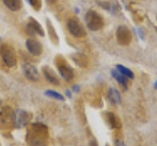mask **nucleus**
<instances>
[{"label":"nucleus","instance_id":"13","mask_svg":"<svg viewBox=\"0 0 157 146\" xmlns=\"http://www.w3.org/2000/svg\"><path fill=\"white\" fill-rule=\"evenodd\" d=\"M103 115H104L106 123L109 125V126L111 129H119V128H121V122H120L119 119H118V117L115 114L111 113V112H105Z\"/></svg>","mask_w":157,"mask_h":146},{"label":"nucleus","instance_id":"29","mask_svg":"<svg viewBox=\"0 0 157 146\" xmlns=\"http://www.w3.org/2000/svg\"><path fill=\"white\" fill-rule=\"evenodd\" d=\"M106 146H108V145H106Z\"/></svg>","mask_w":157,"mask_h":146},{"label":"nucleus","instance_id":"8","mask_svg":"<svg viewBox=\"0 0 157 146\" xmlns=\"http://www.w3.org/2000/svg\"><path fill=\"white\" fill-rule=\"evenodd\" d=\"M26 46H27V49L29 50V52L34 56L41 55L43 52L42 44L38 40L34 39V38H29V39H27Z\"/></svg>","mask_w":157,"mask_h":146},{"label":"nucleus","instance_id":"9","mask_svg":"<svg viewBox=\"0 0 157 146\" xmlns=\"http://www.w3.org/2000/svg\"><path fill=\"white\" fill-rule=\"evenodd\" d=\"M33 119V115L29 112L25 110H19L17 113H15V121L16 125L19 126H26Z\"/></svg>","mask_w":157,"mask_h":146},{"label":"nucleus","instance_id":"19","mask_svg":"<svg viewBox=\"0 0 157 146\" xmlns=\"http://www.w3.org/2000/svg\"><path fill=\"white\" fill-rule=\"evenodd\" d=\"M116 69L119 71L122 75H124L126 77H128L129 80H132V79H134L135 77V75H134V73H132L129 68H127L125 66H123V65H117L116 66Z\"/></svg>","mask_w":157,"mask_h":146},{"label":"nucleus","instance_id":"15","mask_svg":"<svg viewBox=\"0 0 157 146\" xmlns=\"http://www.w3.org/2000/svg\"><path fill=\"white\" fill-rule=\"evenodd\" d=\"M111 75H112V77H114V79L119 82V84L124 87V88H127V86H128V77H126L124 75H122L121 73L118 71L117 69L115 70V69H113L112 71H111Z\"/></svg>","mask_w":157,"mask_h":146},{"label":"nucleus","instance_id":"12","mask_svg":"<svg viewBox=\"0 0 157 146\" xmlns=\"http://www.w3.org/2000/svg\"><path fill=\"white\" fill-rule=\"evenodd\" d=\"M27 28L31 33H36V35L40 36H44V31H43L42 27L40 26V24H39L36 19H33V17L29 18Z\"/></svg>","mask_w":157,"mask_h":146},{"label":"nucleus","instance_id":"14","mask_svg":"<svg viewBox=\"0 0 157 146\" xmlns=\"http://www.w3.org/2000/svg\"><path fill=\"white\" fill-rule=\"evenodd\" d=\"M46 28L49 35V38H50L51 42L54 45H58L59 44V36L56 32V30L54 26L52 25V23L50 22L49 19H46Z\"/></svg>","mask_w":157,"mask_h":146},{"label":"nucleus","instance_id":"11","mask_svg":"<svg viewBox=\"0 0 157 146\" xmlns=\"http://www.w3.org/2000/svg\"><path fill=\"white\" fill-rule=\"evenodd\" d=\"M42 73H43L44 77H45V79L50 82V84H52L54 85L60 84V79H59L58 75L49 66H43Z\"/></svg>","mask_w":157,"mask_h":146},{"label":"nucleus","instance_id":"27","mask_svg":"<svg viewBox=\"0 0 157 146\" xmlns=\"http://www.w3.org/2000/svg\"><path fill=\"white\" fill-rule=\"evenodd\" d=\"M155 87H156V88H157V81H156V84H155Z\"/></svg>","mask_w":157,"mask_h":146},{"label":"nucleus","instance_id":"22","mask_svg":"<svg viewBox=\"0 0 157 146\" xmlns=\"http://www.w3.org/2000/svg\"><path fill=\"white\" fill-rule=\"evenodd\" d=\"M116 146H126V145H125L124 142H123V141H121V140H117V141H116Z\"/></svg>","mask_w":157,"mask_h":146},{"label":"nucleus","instance_id":"10","mask_svg":"<svg viewBox=\"0 0 157 146\" xmlns=\"http://www.w3.org/2000/svg\"><path fill=\"white\" fill-rule=\"evenodd\" d=\"M23 72L25 76L28 80H33V81H36L39 80V75H38V71L36 67L32 65L31 63H24L23 64Z\"/></svg>","mask_w":157,"mask_h":146},{"label":"nucleus","instance_id":"5","mask_svg":"<svg viewBox=\"0 0 157 146\" xmlns=\"http://www.w3.org/2000/svg\"><path fill=\"white\" fill-rule=\"evenodd\" d=\"M67 28H68L69 32L75 37L82 38V37H85L86 35L85 28H83L82 24L80 22V20H78V18L69 19L67 22Z\"/></svg>","mask_w":157,"mask_h":146},{"label":"nucleus","instance_id":"7","mask_svg":"<svg viewBox=\"0 0 157 146\" xmlns=\"http://www.w3.org/2000/svg\"><path fill=\"white\" fill-rule=\"evenodd\" d=\"M117 41L121 45H129L132 42V36L131 31L125 26H120L116 31Z\"/></svg>","mask_w":157,"mask_h":146},{"label":"nucleus","instance_id":"24","mask_svg":"<svg viewBox=\"0 0 157 146\" xmlns=\"http://www.w3.org/2000/svg\"><path fill=\"white\" fill-rule=\"evenodd\" d=\"M45 1H46L48 4H50V5H52V4H54V3H56V2H57V0H45Z\"/></svg>","mask_w":157,"mask_h":146},{"label":"nucleus","instance_id":"3","mask_svg":"<svg viewBox=\"0 0 157 146\" xmlns=\"http://www.w3.org/2000/svg\"><path fill=\"white\" fill-rule=\"evenodd\" d=\"M86 24L90 31H99L104 26V20L100 14L93 10H88L86 14Z\"/></svg>","mask_w":157,"mask_h":146},{"label":"nucleus","instance_id":"20","mask_svg":"<svg viewBox=\"0 0 157 146\" xmlns=\"http://www.w3.org/2000/svg\"><path fill=\"white\" fill-rule=\"evenodd\" d=\"M44 94L46 96L50 97V98H53V99H56V100H59V101H65V97H64L62 94H60L59 92L55 91V90H51V89H48L44 92Z\"/></svg>","mask_w":157,"mask_h":146},{"label":"nucleus","instance_id":"25","mask_svg":"<svg viewBox=\"0 0 157 146\" xmlns=\"http://www.w3.org/2000/svg\"><path fill=\"white\" fill-rule=\"evenodd\" d=\"M78 90H80V87H78V85L74 86V91H78Z\"/></svg>","mask_w":157,"mask_h":146},{"label":"nucleus","instance_id":"16","mask_svg":"<svg viewBox=\"0 0 157 146\" xmlns=\"http://www.w3.org/2000/svg\"><path fill=\"white\" fill-rule=\"evenodd\" d=\"M3 3L11 11H18L22 8V0H3Z\"/></svg>","mask_w":157,"mask_h":146},{"label":"nucleus","instance_id":"4","mask_svg":"<svg viewBox=\"0 0 157 146\" xmlns=\"http://www.w3.org/2000/svg\"><path fill=\"white\" fill-rule=\"evenodd\" d=\"M14 124H16L15 113L9 107H5L0 111V129H9L12 128Z\"/></svg>","mask_w":157,"mask_h":146},{"label":"nucleus","instance_id":"18","mask_svg":"<svg viewBox=\"0 0 157 146\" xmlns=\"http://www.w3.org/2000/svg\"><path fill=\"white\" fill-rule=\"evenodd\" d=\"M72 59L77 65H78L80 67H86L87 66V58L83 54H80V53L73 54Z\"/></svg>","mask_w":157,"mask_h":146},{"label":"nucleus","instance_id":"1","mask_svg":"<svg viewBox=\"0 0 157 146\" xmlns=\"http://www.w3.org/2000/svg\"><path fill=\"white\" fill-rule=\"evenodd\" d=\"M26 138L29 146H47L49 138L47 126L40 123L29 125Z\"/></svg>","mask_w":157,"mask_h":146},{"label":"nucleus","instance_id":"2","mask_svg":"<svg viewBox=\"0 0 157 146\" xmlns=\"http://www.w3.org/2000/svg\"><path fill=\"white\" fill-rule=\"evenodd\" d=\"M0 56L4 64L9 68H13L17 65V54L16 51L10 44L4 43L0 46Z\"/></svg>","mask_w":157,"mask_h":146},{"label":"nucleus","instance_id":"17","mask_svg":"<svg viewBox=\"0 0 157 146\" xmlns=\"http://www.w3.org/2000/svg\"><path fill=\"white\" fill-rule=\"evenodd\" d=\"M108 98L113 104H119L121 102V94L116 88H110L108 90Z\"/></svg>","mask_w":157,"mask_h":146},{"label":"nucleus","instance_id":"23","mask_svg":"<svg viewBox=\"0 0 157 146\" xmlns=\"http://www.w3.org/2000/svg\"><path fill=\"white\" fill-rule=\"evenodd\" d=\"M90 146H98V144H97V142H96V140H91L90 141Z\"/></svg>","mask_w":157,"mask_h":146},{"label":"nucleus","instance_id":"6","mask_svg":"<svg viewBox=\"0 0 157 146\" xmlns=\"http://www.w3.org/2000/svg\"><path fill=\"white\" fill-rule=\"evenodd\" d=\"M57 58L60 60V62H58L56 60V65H57V68H58L59 74H60V76L66 81H71L74 79V71H73V69L69 65L66 64V61L64 60L61 56H58Z\"/></svg>","mask_w":157,"mask_h":146},{"label":"nucleus","instance_id":"26","mask_svg":"<svg viewBox=\"0 0 157 146\" xmlns=\"http://www.w3.org/2000/svg\"><path fill=\"white\" fill-rule=\"evenodd\" d=\"M66 93H67V96H69V97H71V96H72V95H71V92L69 91V90L66 91Z\"/></svg>","mask_w":157,"mask_h":146},{"label":"nucleus","instance_id":"21","mask_svg":"<svg viewBox=\"0 0 157 146\" xmlns=\"http://www.w3.org/2000/svg\"><path fill=\"white\" fill-rule=\"evenodd\" d=\"M28 2L29 3L34 10L36 11H39L41 8V0H28Z\"/></svg>","mask_w":157,"mask_h":146},{"label":"nucleus","instance_id":"28","mask_svg":"<svg viewBox=\"0 0 157 146\" xmlns=\"http://www.w3.org/2000/svg\"><path fill=\"white\" fill-rule=\"evenodd\" d=\"M0 104H1V99H0Z\"/></svg>","mask_w":157,"mask_h":146}]
</instances>
